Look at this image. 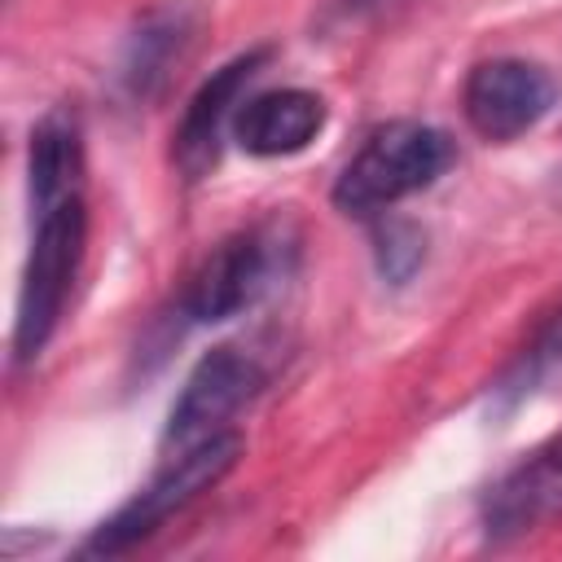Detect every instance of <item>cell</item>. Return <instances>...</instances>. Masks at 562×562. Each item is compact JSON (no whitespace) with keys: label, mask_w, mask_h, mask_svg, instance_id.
<instances>
[{"label":"cell","mask_w":562,"mask_h":562,"mask_svg":"<svg viewBox=\"0 0 562 562\" xmlns=\"http://www.w3.org/2000/svg\"><path fill=\"white\" fill-rule=\"evenodd\" d=\"M553 101H558V79L540 61H527V57L479 61L461 88L465 123L483 140H496V145L531 132L553 110Z\"/></svg>","instance_id":"6"},{"label":"cell","mask_w":562,"mask_h":562,"mask_svg":"<svg viewBox=\"0 0 562 562\" xmlns=\"http://www.w3.org/2000/svg\"><path fill=\"white\" fill-rule=\"evenodd\" d=\"M562 518V435L518 461L487 496H483V536L518 540Z\"/></svg>","instance_id":"8"},{"label":"cell","mask_w":562,"mask_h":562,"mask_svg":"<svg viewBox=\"0 0 562 562\" xmlns=\"http://www.w3.org/2000/svg\"><path fill=\"white\" fill-rule=\"evenodd\" d=\"M452 162H457V145L448 132L413 119L382 123L338 171L334 206L347 215H382L395 202L430 189Z\"/></svg>","instance_id":"1"},{"label":"cell","mask_w":562,"mask_h":562,"mask_svg":"<svg viewBox=\"0 0 562 562\" xmlns=\"http://www.w3.org/2000/svg\"><path fill=\"white\" fill-rule=\"evenodd\" d=\"M325 101L307 88L255 92L233 114V140L255 158H290L325 132Z\"/></svg>","instance_id":"10"},{"label":"cell","mask_w":562,"mask_h":562,"mask_svg":"<svg viewBox=\"0 0 562 562\" xmlns=\"http://www.w3.org/2000/svg\"><path fill=\"white\" fill-rule=\"evenodd\" d=\"M241 457V435L237 430H215L189 448H176L167 457V465L119 509L110 514L88 540H83V558H119L127 549H136L140 540H149L171 514L189 509L202 492H211Z\"/></svg>","instance_id":"2"},{"label":"cell","mask_w":562,"mask_h":562,"mask_svg":"<svg viewBox=\"0 0 562 562\" xmlns=\"http://www.w3.org/2000/svg\"><path fill=\"white\" fill-rule=\"evenodd\" d=\"M83 237H88V211L79 193L35 215L22 290H18V316H13V356L22 364L35 360L61 325L66 299L83 263Z\"/></svg>","instance_id":"3"},{"label":"cell","mask_w":562,"mask_h":562,"mask_svg":"<svg viewBox=\"0 0 562 562\" xmlns=\"http://www.w3.org/2000/svg\"><path fill=\"white\" fill-rule=\"evenodd\" d=\"M268 373L259 364L255 351L246 347H211L193 373L184 378L171 413H167V430H162V443L176 452V448H189L215 430H228V422L263 391Z\"/></svg>","instance_id":"4"},{"label":"cell","mask_w":562,"mask_h":562,"mask_svg":"<svg viewBox=\"0 0 562 562\" xmlns=\"http://www.w3.org/2000/svg\"><path fill=\"white\" fill-rule=\"evenodd\" d=\"M206 26V4L202 0H162L136 18V26L123 40L119 53V88L132 101H154L167 92L176 70L193 57L198 40Z\"/></svg>","instance_id":"7"},{"label":"cell","mask_w":562,"mask_h":562,"mask_svg":"<svg viewBox=\"0 0 562 562\" xmlns=\"http://www.w3.org/2000/svg\"><path fill=\"white\" fill-rule=\"evenodd\" d=\"M558 386H562V307L509 360V369L492 386V400H496V408H518V404H527L544 391H558Z\"/></svg>","instance_id":"12"},{"label":"cell","mask_w":562,"mask_h":562,"mask_svg":"<svg viewBox=\"0 0 562 562\" xmlns=\"http://www.w3.org/2000/svg\"><path fill=\"white\" fill-rule=\"evenodd\" d=\"M426 259V233L408 220H386L378 228V268L391 285H404Z\"/></svg>","instance_id":"13"},{"label":"cell","mask_w":562,"mask_h":562,"mask_svg":"<svg viewBox=\"0 0 562 562\" xmlns=\"http://www.w3.org/2000/svg\"><path fill=\"white\" fill-rule=\"evenodd\" d=\"M281 272V241L263 228L224 237L184 285V316L198 325H215L255 307Z\"/></svg>","instance_id":"5"},{"label":"cell","mask_w":562,"mask_h":562,"mask_svg":"<svg viewBox=\"0 0 562 562\" xmlns=\"http://www.w3.org/2000/svg\"><path fill=\"white\" fill-rule=\"evenodd\" d=\"M351 9H364V4H382V0H347Z\"/></svg>","instance_id":"14"},{"label":"cell","mask_w":562,"mask_h":562,"mask_svg":"<svg viewBox=\"0 0 562 562\" xmlns=\"http://www.w3.org/2000/svg\"><path fill=\"white\" fill-rule=\"evenodd\" d=\"M263 57H268V48H250V53L224 61L189 97L184 119H180V132H176V162H180V171L189 180H198V176H206L215 167L224 127H233V114L241 105V92L255 79V70L263 66Z\"/></svg>","instance_id":"9"},{"label":"cell","mask_w":562,"mask_h":562,"mask_svg":"<svg viewBox=\"0 0 562 562\" xmlns=\"http://www.w3.org/2000/svg\"><path fill=\"white\" fill-rule=\"evenodd\" d=\"M83 176V136L79 119L70 110H48L31 127V149H26V189H31V211H48L61 198L79 193Z\"/></svg>","instance_id":"11"}]
</instances>
